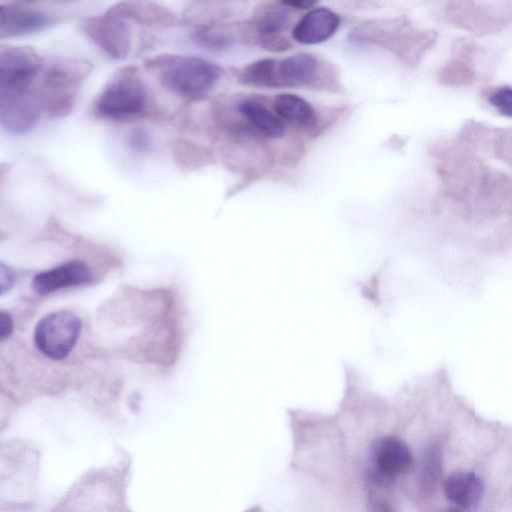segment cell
Returning a JSON list of instances; mask_svg holds the SVG:
<instances>
[{
	"label": "cell",
	"mask_w": 512,
	"mask_h": 512,
	"mask_svg": "<svg viewBox=\"0 0 512 512\" xmlns=\"http://www.w3.org/2000/svg\"><path fill=\"white\" fill-rule=\"evenodd\" d=\"M429 153L444 203L469 216L483 193L492 168L477 152L457 139L437 140L431 144Z\"/></svg>",
	"instance_id": "cell-1"
},
{
	"label": "cell",
	"mask_w": 512,
	"mask_h": 512,
	"mask_svg": "<svg viewBox=\"0 0 512 512\" xmlns=\"http://www.w3.org/2000/svg\"><path fill=\"white\" fill-rule=\"evenodd\" d=\"M146 65L155 71L166 89L192 99L206 95L222 75L218 65L197 56L158 55L149 59Z\"/></svg>",
	"instance_id": "cell-2"
},
{
	"label": "cell",
	"mask_w": 512,
	"mask_h": 512,
	"mask_svg": "<svg viewBox=\"0 0 512 512\" xmlns=\"http://www.w3.org/2000/svg\"><path fill=\"white\" fill-rule=\"evenodd\" d=\"M148 93L137 68L119 70L109 80L95 103L98 116L111 121H128L144 114Z\"/></svg>",
	"instance_id": "cell-3"
},
{
	"label": "cell",
	"mask_w": 512,
	"mask_h": 512,
	"mask_svg": "<svg viewBox=\"0 0 512 512\" xmlns=\"http://www.w3.org/2000/svg\"><path fill=\"white\" fill-rule=\"evenodd\" d=\"M88 71L87 64L73 60L59 61L45 68L35 90L42 111L51 117L70 113Z\"/></svg>",
	"instance_id": "cell-4"
},
{
	"label": "cell",
	"mask_w": 512,
	"mask_h": 512,
	"mask_svg": "<svg viewBox=\"0 0 512 512\" xmlns=\"http://www.w3.org/2000/svg\"><path fill=\"white\" fill-rule=\"evenodd\" d=\"M443 18L476 36L503 31L512 24L511 1L454 0L445 3Z\"/></svg>",
	"instance_id": "cell-5"
},
{
	"label": "cell",
	"mask_w": 512,
	"mask_h": 512,
	"mask_svg": "<svg viewBox=\"0 0 512 512\" xmlns=\"http://www.w3.org/2000/svg\"><path fill=\"white\" fill-rule=\"evenodd\" d=\"M81 331V320L70 311H55L36 325L34 342L47 357L60 360L68 356Z\"/></svg>",
	"instance_id": "cell-6"
},
{
	"label": "cell",
	"mask_w": 512,
	"mask_h": 512,
	"mask_svg": "<svg viewBox=\"0 0 512 512\" xmlns=\"http://www.w3.org/2000/svg\"><path fill=\"white\" fill-rule=\"evenodd\" d=\"M80 27L86 36L111 58L123 60L129 54L132 30L127 20L107 12L105 15L83 18Z\"/></svg>",
	"instance_id": "cell-7"
},
{
	"label": "cell",
	"mask_w": 512,
	"mask_h": 512,
	"mask_svg": "<svg viewBox=\"0 0 512 512\" xmlns=\"http://www.w3.org/2000/svg\"><path fill=\"white\" fill-rule=\"evenodd\" d=\"M42 67L38 53L27 46H2L0 50V91H32Z\"/></svg>",
	"instance_id": "cell-8"
},
{
	"label": "cell",
	"mask_w": 512,
	"mask_h": 512,
	"mask_svg": "<svg viewBox=\"0 0 512 512\" xmlns=\"http://www.w3.org/2000/svg\"><path fill=\"white\" fill-rule=\"evenodd\" d=\"M413 466L408 446L395 437L376 440L369 453V477L379 485H386L393 479L408 472Z\"/></svg>",
	"instance_id": "cell-9"
},
{
	"label": "cell",
	"mask_w": 512,
	"mask_h": 512,
	"mask_svg": "<svg viewBox=\"0 0 512 512\" xmlns=\"http://www.w3.org/2000/svg\"><path fill=\"white\" fill-rule=\"evenodd\" d=\"M483 49L473 39L459 37L453 40L450 58L447 59L437 72L438 82L451 88H462L477 82L478 58Z\"/></svg>",
	"instance_id": "cell-10"
},
{
	"label": "cell",
	"mask_w": 512,
	"mask_h": 512,
	"mask_svg": "<svg viewBox=\"0 0 512 512\" xmlns=\"http://www.w3.org/2000/svg\"><path fill=\"white\" fill-rule=\"evenodd\" d=\"M456 139L475 152L489 153L512 168V127L469 119L461 126Z\"/></svg>",
	"instance_id": "cell-11"
},
{
	"label": "cell",
	"mask_w": 512,
	"mask_h": 512,
	"mask_svg": "<svg viewBox=\"0 0 512 512\" xmlns=\"http://www.w3.org/2000/svg\"><path fill=\"white\" fill-rule=\"evenodd\" d=\"M58 18L33 3L0 4V36L10 38L39 32L54 25Z\"/></svg>",
	"instance_id": "cell-12"
},
{
	"label": "cell",
	"mask_w": 512,
	"mask_h": 512,
	"mask_svg": "<svg viewBox=\"0 0 512 512\" xmlns=\"http://www.w3.org/2000/svg\"><path fill=\"white\" fill-rule=\"evenodd\" d=\"M42 109L35 90L0 91V121L8 132L22 135L36 125Z\"/></svg>",
	"instance_id": "cell-13"
},
{
	"label": "cell",
	"mask_w": 512,
	"mask_h": 512,
	"mask_svg": "<svg viewBox=\"0 0 512 512\" xmlns=\"http://www.w3.org/2000/svg\"><path fill=\"white\" fill-rule=\"evenodd\" d=\"M340 18L334 11L318 7L306 13L292 31L293 39L302 44H317L335 34Z\"/></svg>",
	"instance_id": "cell-14"
},
{
	"label": "cell",
	"mask_w": 512,
	"mask_h": 512,
	"mask_svg": "<svg viewBox=\"0 0 512 512\" xmlns=\"http://www.w3.org/2000/svg\"><path fill=\"white\" fill-rule=\"evenodd\" d=\"M91 273L81 261H69L51 270L39 273L33 279L34 290L45 295L61 288L85 283Z\"/></svg>",
	"instance_id": "cell-15"
},
{
	"label": "cell",
	"mask_w": 512,
	"mask_h": 512,
	"mask_svg": "<svg viewBox=\"0 0 512 512\" xmlns=\"http://www.w3.org/2000/svg\"><path fill=\"white\" fill-rule=\"evenodd\" d=\"M277 71L280 87L305 86L315 81L320 63L312 54L299 53L278 60Z\"/></svg>",
	"instance_id": "cell-16"
},
{
	"label": "cell",
	"mask_w": 512,
	"mask_h": 512,
	"mask_svg": "<svg viewBox=\"0 0 512 512\" xmlns=\"http://www.w3.org/2000/svg\"><path fill=\"white\" fill-rule=\"evenodd\" d=\"M484 489L481 478L471 471L454 472L444 482L447 499L464 509L476 506L483 497Z\"/></svg>",
	"instance_id": "cell-17"
},
{
	"label": "cell",
	"mask_w": 512,
	"mask_h": 512,
	"mask_svg": "<svg viewBox=\"0 0 512 512\" xmlns=\"http://www.w3.org/2000/svg\"><path fill=\"white\" fill-rule=\"evenodd\" d=\"M290 22L289 12L279 5H267L256 16L257 32L263 44L274 50H283L288 46L281 33L287 29Z\"/></svg>",
	"instance_id": "cell-18"
},
{
	"label": "cell",
	"mask_w": 512,
	"mask_h": 512,
	"mask_svg": "<svg viewBox=\"0 0 512 512\" xmlns=\"http://www.w3.org/2000/svg\"><path fill=\"white\" fill-rule=\"evenodd\" d=\"M108 13L149 26H169L176 21L175 15L171 11L156 3L146 1L120 2L111 7Z\"/></svg>",
	"instance_id": "cell-19"
},
{
	"label": "cell",
	"mask_w": 512,
	"mask_h": 512,
	"mask_svg": "<svg viewBox=\"0 0 512 512\" xmlns=\"http://www.w3.org/2000/svg\"><path fill=\"white\" fill-rule=\"evenodd\" d=\"M273 112L283 121L304 129H312L317 125L314 108L302 97L283 93L276 96L272 103Z\"/></svg>",
	"instance_id": "cell-20"
},
{
	"label": "cell",
	"mask_w": 512,
	"mask_h": 512,
	"mask_svg": "<svg viewBox=\"0 0 512 512\" xmlns=\"http://www.w3.org/2000/svg\"><path fill=\"white\" fill-rule=\"evenodd\" d=\"M242 117L260 134L267 138H279L285 131L283 121L263 104L244 100L238 104Z\"/></svg>",
	"instance_id": "cell-21"
},
{
	"label": "cell",
	"mask_w": 512,
	"mask_h": 512,
	"mask_svg": "<svg viewBox=\"0 0 512 512\" xmlns=\"http://www.w3.org/2000/svg\"><path fill=\"white\" fill-rule=\"evenodd\" d=\"M277 66L278 60L274 58L260 59L245 66L238 79L242 84L253 87H280Z\"/></svg>",
	"instance_id": "cell-22"
},
{
	"label": "cell",
	"mask_w": 512,
	"mask_h": 512,
	"mask_svg": "<svg viewBox=\"0 0 512 512\" xmlns=\"http://www.w3.org/2000/svg\"><path fill=\"white\" fill-rule=\"evenodd\" d=\"M193 41L201 47L221 50L229 47L233 42L231 32L222 26H204L192 35Z\"/></svg>",
	"instance_id": "cell-23"
},
{
	"label": "cell",
	"mask_w": 512,
	"mask_h": 512,
	"mask_svg": "<svg viewBox=\"0 0 512 512\" xmlns=\"http://www.w3.org/2000/svg\"><path fill=\"white\" fill-rule=\"evenodd\" d=\"M483 97L498 114L512 118V85H501L485 89Z\"/></svg>",
	"instance_id": "cell-24"
},
{
	"label": "cell",
	"mask_w": 512,
	"mask_h": 512,
	"mask_svg": "<svg viewBox=\"0 0 512 512\" xmlns=\"http://www.w3.org/2000/svg\"><path fill=\"white\" fill-rule=\"evenodd\" d=\"M129 147L137 153H146L151 148L149 132L143 127H135L130 130L127 137Z\"/></svg>",
	"instance_id": "cell-25"
},
{
	"label": "cell",
	"mask_w": 512,
	"mask_h": 512,
	"mask_svg": "<svg viewBox=\"0 0 512 512\" xmlns=\"http://www.w3.org/2000/svg\"><path fill=\"white\" fill-rule=\"evenodd\" d=\"M13 328V322L11 319V316L5 312H0V338L4 340L6 337H8L12 331Z\"/></svg>",
	"instance_id": "cell-26"
},
{
	"label": "cell",
	"mask_w": 512,
	"mask_h": 512,
	"mask_svg": "<svg viewBox=\"0 0 512 512\" xmlns=\"http://www.w3.org/2000/svg\"><path fill=\"white\" fill-rule=\"evenodd\" d=\"M13 282V276L9 269L4 266L3 263L0 265V291L4 293L7 289L10 288Z\"/></svg>",
	"instance_id": "cell-27"
},
{
	"label": "cell",
	"mask_w": 512,
	"mask_h": 512,
	"mask_svg": "<svg viewBox=\"0 0 512 512\" xmlns=\"http://www.w3.org/2000/svg\"><path fill=\"white\" fill-rule=\"evenodd\" d=\"M285 5H289V6H294V7H297V8H306V7H311L314 2H309V1H290V2H285L283 3Z\"/></svg>",
	"instance_id": "cell-28"
},
{
	"label": "cell",
	"mask_w": 512,
	"mask_h": 512,
	"mask_svg": "<svg viewBox=\"0 0 512 512\" xmlns=\"http://www.w3.org/2000/svg\"><path fill=\"white\" fill-rule=\"evenodd\" d=\"M374 504L373 512H393L391 508L384 502L377 501Z\"/></svg>",
	"instance_id": "cell-29"
},
{
	"label": "cell",
	"mask_w": 512,
	"mask_h": 512,
	"mask_svg": "<svg viewBox=\"0 0 512 512\" xmlns=\"http://www.w3.org/2000/svg\"><path fill=\"white\" fill-rule=\"evenodd\" d=\"M441 512H460V511H458L456 509H446V510H443Z\"/></svg>",
	"instance_id": "cell-30"
}]
</instances>
